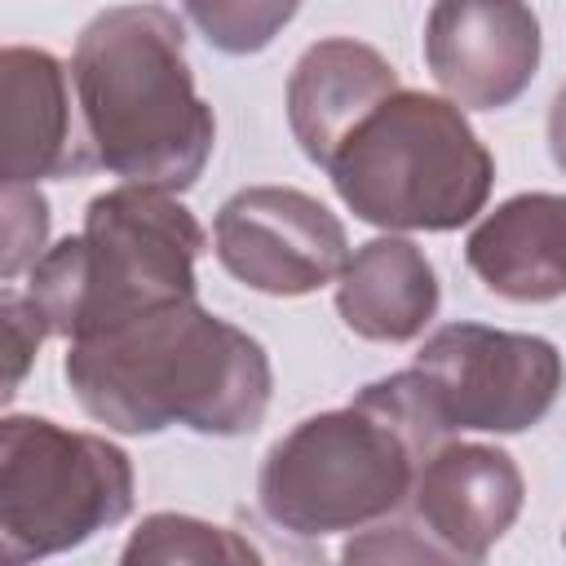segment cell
I'll use <instances>...</instances> for the list:
<instances>
[{
	"label": "cell",
	"instance_id": "6da1fadb",
	"mask_svg": "<svg viewBox=\"0 0 566 566\" xmlns=\"http://www.w3.org/2000/svg\"><path fill=\"white\" fill-rule=\"evenodd\" d=\"M62 376L84 416L128 438L172 424L243 438L265 420L274 394L265 345L203 310L199 296L66 340Z\"/></svg>",
	"mask_w": 566,
	"mask_h": 566
},
{
	"label": "cell",
	"instance_id": "7a4b0ae2",
	"mask_svg": "<svg viewBox=\"0 0 566 566\" xmlns=\"http://www.w3.org/2000/svg\"><path fill=\"white\" fill-rule=\"evenodd\" d=\"M71 84L93 168L172 195L203 177L217 119L195 88L177 13L164 4L102 9L75 40Z\"/></svg>",
	"mask_w": 566,
	"mask_h": 566
},
{
	"label": "cell",
	"instance_id": "3957f363",
	"mask_svg": "<svg viewBox=\"0 0 566 566\" xmlns=\"http://www.w3.org/2000/svg\"><path fill=\"white\" fill-rule=\"evenodd\" d=\"M447 438L411 367L371 380L354 402L292 424L265 451L261 513L296 539L371 531L411 500L424 455Z\"/></svg>",
	"mask_w": 566,
	"mask_h": 566
},
{
	"label": "cell",
	"instance_id": "277c9868",
	"mask_svg": "<svg viewBox=\"0 0 566 566\" xmlns=\"http://www.w3.org/2000/svg\"><path fill=\"white\" fill-rule=\"evenodd\" d=\"M208 234L172 190L115 186L84 208V230L53 243L27 274V296L62 340L93 336L164 301L199 296L195 261Z\"/></svg>",
	"mask_w": 566,
	"mask_h": 566
},
{
	"label": "cell",
	"instance_id": "5b68a950",
	"mask_svg": "<svg viewBox=\"0 0 566 566\" xmlns=\"http://www.w3.org/2000/svg\"><path fill=\"white\" fill-rule=\"evenodd\" d=\"M323 172L358 221L447 234L486 208L495 159L464 106L398 84L345 133Z\"/></svg>",
	"mask_w": 566,
	"mask_h": 566
},
{
	"label": "cell",
	"instance_id": "8992f818",
	"mask_svg": "<svg viewBox=\"0 0 566 566\" xmlns=\"http://www.w3.org/2000/svg\"><path fill=\"white\" fill-rule=\"evenodd\" d=\"M133 460L102 433L49 416L0 420V548L40 562L88 544L133 513Z\"/></svg>",
	"mask_w": 566,
	"mask_h": 566
},
{
	"label": "cell",
	"instance_id": "52a82bcc",
	"mask_svg": "<svg viewBox=\"0 0 566 566\" xmlns=\"http://www.w3.org/2000/svg\"><path fill=\"white\" fill-rule=\"evenodd\" d=\"M411 371L447 433H522L553 411L566 380L553 340L486 323L438 327Z\"/></svg>",
	"mask_w": 566,
	"mask_h": 566
},
{
	"label": "cell",
	"instance_id": "ba28073f",
	"mask_svg": "<svg viewBox=\"0 0 566 566\" xmlns=\"http://www.w3.org/2000/svg\"><path fill=\"white\" fill-rule=\"evenodd\" d=\"M226 274L265 296H310L349 265L345 226L327 203L292 186H248L212 221Z\"/></svg>",
	"mask_w": 566,
	"mask_h": 566
},
{
	"label": "cell",
	"instance_id": "9c48e42d",
	"mask_svg": "<svg viewBox=\"0 0 566 566\" xmlns=\"http://www.w3.org/2000/svg\"><path fill=\"white\" fill-rule=\"evenodd\" d=\"M424 66L455 106L504 111L539 71V18L526 0H433Z\"/></svg>",
	"mask_w": 566,
	"mask_h": 566
},
{
	"label": "cell",
	"instance_id": "30bf717a",
	"mask_svg": "<svg viewBox=\"0 0 566 566\" xmlns=\"http://www.w3.org/2000/svg\"><path fill=\"white\" fill-rule=\"evenodd\" d=\"M526 500L522 469L486 442H442L424 455L411 486V531L438 562H482L517 522Z\"/></svg>",
	"mask_w": 566,
	"mask_h": 566
},
{
	"label": "cell",
	"instance_id": "8fae6325",
	"mask_svg": "<svg viewBox=\"0 0 566 566\" xmlns=\"http://www.w3.org/2000/svg\"><path fill=\"white\" fill-rule=\"evenodd\" d=\"M71 71L31 44H9L0 53V177L4 181H49L80 177L93 168L88 137L75 133Z\"/></svg>",
	"mask_w": 566,
	"mask_h": 566
},
{
	"label": "cell",
	"instance_id": "7c38bea8",
	"mask_svg": "<svg viewBox=\"0 0 566 566\" xmlns=\"http://www.w3.org/2000/svg\"><path fill=\"white\" fill-rule=\"evenodd\" d=\"M398 88V71L371 44L332 35L310 44L287 75V128L310 164L327 168L345 133Z\"/></svg>",
	"mask_w": 566,
	"mask_h": 566
},
{
	"label": "cell",
	"instance_id": "4fadbf2b",
	"mask_svg": "<svg viewBox=\"0 0 566 566\" xmlns=\"http://www.w3.org/2000/svg\"><path fill=\"white\" fill-rule=\"evenodd\" d=\"M464 261L504 301L539 305L566 296V195L526 190L504 199L473 226Z\"/></svg>",
	"mask_w": 566,
	"mask_h": 566
},
{
	"label": "cell",
	"instance_id": "5bb4252c",
	"mask_svg": "<svg viewBox=\"0 0 566 566\" xmlns=\"http://www.w3.org/2000/svg\"><path fill=\"white\" fill-rule=\"evenodd\" d=\"M438 301L442 292L429 256L402 234L367 239L336 279L340 323L354 336L380 345L416 340L433 323Z\"/></svg>",
	"mask_w": 566,
	"mask_h": 566
},
{
	"label": "cell",
	"instance_id": "9a60e30c",
	"mask_svg": "<svg viewBox=\"0 0 566 566\" xmlns=\"http://www.w3.org/2000/svg\"><path fill=\"white\" fill-rule=\"evenodd\" d=\"M124 566H172V562H261V553L226 531V526H212L203 517H190V513H150L142 517V526L133 531V539L124 544L119 553Z\"/></svg>",
	"mask_w": 566,
	"mask_h": 566
},
{
	"label": "cell",
	"instance_id": "2e32d148",
	"mask_svg": "<svg viewBox=\"0 0 566 566\" xmlns=\"http://www.w3.org/2000/svg\"><path fill=\"white\" fill-rule=\"evenodd\" d=\"M181 4L186 18L199 27V35L230 57L261 53L301 9V0H181Z\"/></svg>",
	"mask_w": 566,
	"mask_h": 566
},
{
	"label": "cell",
	"instance_id": "e0dca14e",
	"mask_svg": "<svg viewBox=\"0 0 566 566\" xmlns=\"http://www.w3.org/2000/svg\"><path fill=\"white\" fill-rule=\"evenodd\" d=\"M4 248H0V279L13 283L22 270H31L49 248V199L35 186L4 181Z\"/></svg>",
	"mask_w": 566,
	"mask_h": 566
},
{
	"label": "cell",
	"instance_id": "ac0fdd59",
	"mask_svg": "<svg viewBox=\"0 0 566 566\" xmlns=\"http://www.w3.org/2000/svg\"><path fill=\"white\" fill-rule=\"evenodd\" d=\"M0 318H4V389H0V394H4V402H9V398L18 394L27 367L35 363L44 336H53V332H49L44 314L31 305V296L18 292L13 283L0 287Z\"/></svg>",
	"mask_w": 566,
	"mask_h": 566
},
{
	"label": "cell",
	"instance_id": "d6986e66",
	"mask_svg": "<svg viewBox=\"0 0 566 566\" xmlns=\"http://www.w3.org/2000/svg\"><path fill=\"white\" fill-rule=\"evenodd\" d=\"M548 150H553V164L566 172V84L548 106Z\"/></svg>",
	"mask_w": 566,
	"mask_h": 566
},
{
	"label": "cell",
	"instance_id": "ffe728a7",
	"mask_svg": "<svg viewBox=\"0 0 566 566\" xmlns=\"http://www.w3.org/2000/svg\"><path fill=\"white\" fill-rule=\"evenodd\" d=\"M562 544H566V531H562Z\"/></svg>",
	"mask_w": 566,
	"mask_h": 566
}]
</instances>
